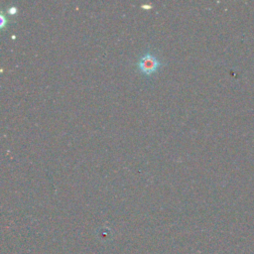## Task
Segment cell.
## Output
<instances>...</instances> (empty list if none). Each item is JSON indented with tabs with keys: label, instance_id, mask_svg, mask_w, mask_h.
I'll return each instance as SVG.
<instances>
[{
	"label": "cell",
	"instance_id": "cell-1",
	"mask_svg": "<svg viewBox=\"0 0 254 254\" xmlns=\"http://www.w3.org/2000/svg\"><path fill=\"white\" fill-rule=\"evenodd\" d=\"M137 66L142 73L146 75H152L161 66V62L156 56L152 54H146L140 58Z\"/></svg>",
	"mask_w": 254,
	"mask_h": 254
}]
</instances>
